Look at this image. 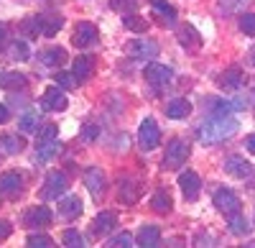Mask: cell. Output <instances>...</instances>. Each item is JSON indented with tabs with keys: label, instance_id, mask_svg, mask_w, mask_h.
Returning <instances> with one entry per match:
<instances>
[{
	"label": "cell",
	"instance_id": "cell-24",
	"mask_svg": "<svg viewBox=\"0 0 255 248\" xmlns=\"http://www.w3.org/2000/svg\"><path fill=\"white\" fill-rule=\"evenodd\" d=\"M74 74H77V79L87 82V79L95 74V59H92V56H79V59H74Z\"/></svg>",
	"mask_w": 255,
	"mask_h": 248
},
{
	"label": "cell",
	"instance_id": "cell-5",
	"mask_svg": "<svg viewBox=\"0 0 255 248\" xmlns=\"http://www.w3.org/2000/svg\"><path fill=\"white\" fill-rule=\"evenodd\" d=\"M212 202H215V208L225 215V218H232V215H238L240 208H243V202L240 197L232 192V190H217L215 197H212Z\"/></svg>",
	"mask_w": 255,
	"mask_h": 248
},
{
	"label": "cell",
	"instance_id": "cell-23",
	"mask_svg": "<svg viewBox=\"0 0 255 248\" xmlns=\"http://www.w3.org/2000/svg\"><path fill=\"white\" fill-rule=\"evenodd\" d=\"M115 223H118V215L115 213H100L95 218V225H92V231L97 236H108L113 228H115Z\"/></svg>",
	"mask_w": 255,
	"mask_h": 248
},
{
	"label": "cell",
	"instance_id": "cell-34",
	"mask_svg": "<svg viewBox=\"0 0 255 248\" xmlns=\"http://www.w3.org/2000/svg\"><path fill=\"white\" fill-rule=\"evenodd\" d=\"M54 79H56V85H59V87H64V90H74V87L79 85V79H77V74H74V72H59Z\"/></svg>",
	"mask_w": 255,
	"mask_h": 248
},
{
	"label": "cell",
	"instance_id": "cell-38",
	"mask_svg": "<svg viewBox=\"0 0 255 248\" xmlns=\"http://www.w3.org/2000/svg\"><path fill=\"white\" fill-rule=\"evenodd\" d=\"M240 31L245 36H253L255 38V13H243L240 15Z\"/></svg>",
	"mask_w": 255,
	"mask_h": 248
},
{
	"label": "cell",
	"instance_id": "cell-28",
	"mask_svg": "<svg viewBox=\"0 0 255 248\" xmlns=\"http://www.w3.org/2000/svg\"><path fill=\"white\" fill-rule=\"evenodd\" d=\"M38 120H41V115H38L36 110H28V113L20 115V120H18V128L23 131V133H31V131H36V128H38Z\"/></svg>",
	"mask_w": 255,
	"mask_h": 248
},
{
	"label": "cell",
	"instance_id": "cell-25",
	"mask_svg": "<svg viewBox=\"0 0 255 248\" xmlns=\"http://www.w3.org/2000/svg\"><path fill=\"white\" fill-rule=\"evenodd\" d=\"M26 85V77L20 72H0V87L3 90H20Z\"/></svg>",
	"mask_w": 255,
	"mask_h": 248
},
{
	"label": "cell",
	"instance_id": "cell-21",
	"mask_svg": "<svg viewBox=\"0 0 255 248\" xmlns=\"http://www.w3.org/2000/svg\"><path fill=\"white\" fill-rule=\"evenodd\" d=\"M171 195H168L166 190H156L151 195V210L158 213V215H166V213H171Z\"/></svg>",
	"mask_w": 255,
	"mask_h": 248
},
{
	"label": "cell",
	"instance_id": "cell-43",
	"mask_svg": "<svg viewBox=\"0 0 255 248\" xmlns=\"http://www.w3.org/2000/svg\"><path fill=\"white\" fill-rule=\"evenodd\" d=\"M97 136H100V128L95 126V123H90V126L82 128V141H95Z\"/></svg>",
	"mask_w": 255,
	"mask_h": 248
},
{
	"label": "cell",
	"instance_id": "cell-29",
	"mask_svg": "<svg viewBox=\"0 0 255 248\" xmlns=\"http://www.w3.org/2000/svg\"><path fill=\"white\" fill-rule=\"evenodd\" d=\"M20 149H23V141H20L18 136H0V151L3 154H18Z\"/></svg>",
	"mask_w": 255,
	"mask_h": 248
},
{
	"label": "cell",
	"instance_id": "cell-19",
	"mask_svg": "<svg viewBox=\"0 0 255 248\" xmlns=\"http://www.w3.org/2000/svg\"><path fill=\"white\" fill-rule=\"evenodd\" d=\"M23 187V177L18 172H3L0 174V195H15Z\"/></svg>",
	"mask_w": 255,
	"mask_h": 248
},
{
	"label": "cell",
	"instance_id": "cell-7",
	"mask_svg": "<svg viewBox=\"0 0 255 248\" xmlns=\"http://www.w3.org/2000/svg\"><path fill=\"white\" fill-rule=\"evenodd\" d=\"M97 38H100L97 26H92V23L84 20V23H77V28L72 33V44L79 46V49H87V46H95L97 44Z\"/></svg>",
	"mask_w": 255,
	"mask_h": 248
},
{
	"label": "cell",
	"instance_id": "cell-48",
	"mask_svg": "<svg viewBox=\"0 0 255 248\" xmlns=\"http://www.w3.org/2000/svg\"><path fill=\"white\" fill-rule=\"evenodd\" d=\"M3 44H5V28L0 26V49H3Z\"/></svg>",
	"mask_w": 255,
	"mask_h": 248
},
{
	"label": "cell",
	"instance_id": "cell-15",
	"mask_svg": "<svg viewBox=\"0 0 255 248\" xmlns=\"http://www.w3.org/2000/svg\"><path fill=\"white\" fill-rule=\"evenodd\" d=\"M225 172H227L230 177H235V179H245V177L250 174V164H248L243 156L232 154V156L225 159Z\"/></svg>",
	"mask_w": 255,
	"mask_h": 248
},
{
	"label": "cell",
	"instance_id": "cell-44",
	"mask_svg": "<svg viewBox=\"0 0 255 248\" xmlns=\"http://www.w3.org/2000/svg\"><path fill=\"white\" fill-rule=\"evenodd\" d=\"M13 233V228H10V223H5V220H0V241H5L8 236Z\"/></svg>",
	"mask_w": 255,
	"mask_h": 248
},
{
	"label": "cell",
	"instance_id": "cell-6",
	"mask_svg": "<svg viewBox=\"0 0 255 248\" xmlns=\"http://www.w3.org/2000/svg\"><path fill=\"white\" fill-rule=\"evenodd\" d=\"M145 79H148V85H153L156 90H163L166 85H171V79H174V72L171 67H166V64H158V61H151V64L145 67Z\"/></svg>",
	"mask_w": 255,
	"mask_h": 248
},
{
	"label": "cell",
	"instance_id": "cell-45",
	"mask_svg": "<svg viewBox=\"0 0 255 248\" xmlns=\"http://www.w3.org/2000/svg\"><path fill=\"white\" fill-rule=\"evenodd\" d=\"M245 146H248L250 154H255V133H250V136L245 138Z\"/></svg>",
	"mask_w": 255,
	"mask_h": 248
},
{
	"label": "cell",
	"instance_id": "cell-27",
	"mask_svg": "<svg viewBox=\"0 0 255 248\" xmlns=\"http://www.w3.org/2000/svg\"><path fill=\"white\" fill-rule=\"evenodd\" d=\"M123 26L128 31H133V33H145L148 31V20H143L135 13H128V15H123Z\"/></svg>",
	"mask_w": 255,
	"mask_h": 248
},
{
	"label": "cell",
	"instance_id": "cell-17",
	"mask_svg": "<svg viewBox=\"0 0 255 248\" xmlns=\"http://www.w3.org/2000/svg\"><path fill=\"white\" fill-rule=\"evenodd\" d=\"M135 241H138L135 246H140V248H153V246L161 243V228L158 225H143V228L138 231Z\"/></svg>",
	"mask_w": 255,
	"mask_h": 248
},
{
	"label": "cell",
	"instance_id": "cell-40",
	"mask_svg": "<svg viewBox=\"0 0 255 248\" xmlns=\"http://www.w3.org/2000/svg\"><path fill=\"white\" fill-rule=\"evenodd\" d=\"M56 133H59V128L54 126V123L44 126V128H41V133H38V146H41V143H51V141H56Z\"/></svg>",
	"mask_w": 255,
	"mask_h": 248
},
{
	"label": "cell",
	"instance_id": "cell-16",
	"mask_svg": "<svg viewBox=\"0 0 255 248\" xmlns=\"http://www.w3.org/2000/svg\"><path fill=\"white\" fill-rule=\"evenodd\" d=\"M59 215L64 218V220H77L79 215H82V200L79 197H74V195H69V197H61V202H59Z\"/></svg>",
	"mask_w": 255,
	"mask_h": 248
},
{
	"label": "cell",
	"instance_id": "cell-26",
	"mask_svg": "<svg viewBox=\"0 0 255 248\" xmlns=\"http://www.w3.org/2000/svg\"><path fill=\"white\" fill-rule=\"evenodd\" d=\"M41 61H44L46 67H61L64 61H67V51H64L61 46H51V49H46L44 54H41Z\"/></svg>",
	"mask_w": 255,
	"mask_h": 248
},
{
	"label": "cell",
	"instance_id": "cell-41",
	"mask_svg": "<svg viewBox=\"0 0 255 248\" xmlns=\"http://www.w3.org/2000/svg\"><path fill=\"white\" fill-rule=\"evenodd\" d=\"M26 246H28V248H51L54 241H51L49 236H28Z\"/></svg>",
	"mask_w": 255,
	"mask_h": 248
},
{
	"label": "cell",
	"instance_id": "cell-3",
	"mask_svg": "<svg viewBox=\"0 0 255 248\" xmlns=\"http://www.w3.org/2000/svg\"><path fill=\"white\" fill-rule=\"evenodd\" d=\"M161 143V128L153 118H145L138 128V146L143 151H153L156 146Z\"/></svg>",
	"mask_w": 255,
	"mask_h": 248
},
{
	"label": "cell",
	"instance_id": "cell-10",
	"mask_svg": "<svg viewBox=\"0 0 255 248\" xmlns=\"http://www.w3.org/2000/svg\"><path fill=\"white\" fill-rule=\"evenodd\" d=\"M41 105H44L46 110H51V113H61V110L69 108V100H67V95L61 92V87L56 85V87H49V90L44 92V97H41Z\"/></svg>",
	"mask_w": 255,
	"mask_h": 248
},
{
	"label": "cell",
	"instance_id": "cell-36",
	"mask_svg": "<svg viewBox=\"0 0 255 248\" xmlns=\"http://www.w3.org/2000/svg\"><path fill=\"white\" fill-rule=\"evenodd\" d=\"M10 59H15V61H26L28 59V44L26 41H13L10 44Z\"/></svg>",
	"mask_w": 255,
	"mask_h": 248
},
{
	"label": "cell",
	"instance_id": "cell-18",
	"mask_svg": "<svg viewBox=\"0 0 255 248\" xmlns=\"http://www.w3.org/2000/svg\"><path fill=\"white\" fill-rule=\"evenodd\" d=\"M179 44L184 49H191V51H197L202 46V36L199 31L191 26V23H184V28H179Z\"/></svg>",
	"mask_w": 255,
	"mask_h": 248
},
{
	"label": "cell",
	"instance_id": "cell-35",
	"mask_svg": "<svg viewBox=\"0 0 255 248\" xmlns=\"http://www.w3.org/2000/svg\"><path fill=\"white\" fill-rule=\"evenodd\" d=\"M248 231H250V225H248V220H245L240 213L230 218V233H235V236H245Z\"/></svg>",
	"mask_w": 255,
	"mask_h": 248
},
{
	"label": "cell",
	"instance_id": "cell-37",
	"mask_svg": "<svg viewBox=\"0 0 255 248\" xmlns=\"http://www.w3.org/2000/svg\"><path fill=\"white\" fill-rule=\"evenodd\" d=\"M56 156V141H51V143H41L38 146V154H36V161H51Z\"/></svg>",
	"mask_w": 255,
	"mask_h": 248
},
{
	"label": "cell",
	"instance_id": "cell-2",
	"mask_svg": "<svg viewBox=\"0 0 255 248\" xmlns=\"http://www.w3.org/2000/svg\"><path fill=\"white\" fill-rule=\"evenodd\" d=\"M69 187V179L67 174H64L61 169H54L46 174V184H44V190H41V200H61V195L67 192Z\"/></svg>",
	"mask_w": 255,
	"mask_h": 248
},
{
	"label": "cell",
	"instance_id": "cell-12",
	"mask_svg": "<svg viewBox=\"0 0 255 248\" xmlns=\"http://www.w3.org/2000/svg\"><path fill=\"white\" fill-rule=\"evenodd\" d=\"M51 223V210L46 208V205H36V208L26 210L23 215V225L26 228H44V225Z\"/></svg>",
	"mask_w": 255,
	"mask_h": 248
},
{
	"label": "cell",
	"instance_id": "cell-14",
	"mask_svg": "<svg viewBox=\"0 0 255 248\" xmlns=\"http://www.w3.org/2000/svg\"><path fill=\"white\" fill-rule=\"evenodd\" d=\"M140 192H143V184H140V182H135V179H125V182H120V192H118V197H120L123 205H135V202L140 200Z\"/></svg>",
	"mask_w": 255,
	"mask_h": 248
},
{
	"label": "cell",
	"instance_id": "cell-13",
	"mask_svg": "<svg viewBox=\"0 0 255 248\" xmlns=\"http://www.w3.org/2000/svg\"><path fill=\"white\" fill-rule=\"evenodd\" d=\"M243 82H245V74H243L240 67H230V69H225V72L217 77V85H220L222 90H240Z\"/></svg>",
	"mask_w": 255,
	"mask_h": 248
},
{
	"label": "cell",
	"instance_id": "cell-4",
	"mask_svg": "<svg viewBox=\"0 0 255 248\" xmlns=\"http://www.w3.org/2000/svg\"><path fill=\"white\" fill-rule=\"evenodd\" d=\"M186 159H189V143H186V141H181V138H174V141L166 146V154H163V167H166V169H179Z\"/></svg>",
	"mask_w": 255,
	"mask_h": 248
},
{
	"label": "cell",
	"instance_id": "cell-20",
	"mask_svg": "<svg viewBox=\"0 0 255 248\" xmlns=\"http://www.w3.org/2000/svg\"><path fill=\"white\" fill-rule=\"evenodd\" d=\"M151 8L161 18V23H166V26H174L176 23V10L168 5V0H151Z\"/></svg>",
	"mask_w": 255,
	"mask_h": 248
},
{
	"label": "cell",
	"instance_id": "cell-30",
	"mask_svg": "<svg viewBox=\"0 0 255 248\" xmlns=\"http://www.w3.org/2000/svg\"><path fill=\"white\" fill-rule=\"evenodd\" d=\"M41 23H44V36H56V31L64 23V18L61 15H41Z\"/></svg>",
	"mask_w": 255,
	"mask_h": 248
},
{
	"label": "cell",
	"instance_id": "cell-11",
	"mask_svg": "<svg viewBox=\"0 0 255 248\" xmlns=\"http://www.w3.org/2000/svg\"><path fill=\"white\" fill-rule=\"evenodd\" d=\"M82 179H84V187L90 190V195H92L95 200H100V197L105 195V174H102V169H97V167L84 169Z\"/></svg>",
	"mask_w": 255,
	"mask_h": 248
},
{
	"label": "cell",
	"instance_id": "cell-42",
	"mask_svg": "<svg viewBox=\"0 0 255 248\" xmlns=\"http://www.w3.org/2000/svg\"><path fill=\"white\" fill-rule=\"evenodd\" d=\"M245 3H248V0H220V8L227 10V13H235V10H240Z\"/></svg>",
	"mask_w": 255,
	"mask_h": 248
},
{
	"label": "cell",
	"instance_id": "cell-22",
	"mask_svg": "<svg viewBox=\"0 0 255 248\" xmlns=\"http://www.w3.org/2000/svg\"><path fill=\"white\" fill-rule=\"evenodd\" d=\"M189 113H191V102H189V100H181V97L171 100V102L166 105V115L174 118V120H184Z\"/></svg>",
	"mask_w": 255,
	"mask_h": 248
},
{
	"label": "cell",
	"instance_id": "cell-39",
	"mask_svg": "<svg viewBox=\"0 0 255 248\" xmlns=\"http://www.w3.org/2000/svg\"><path fill=\"white\" fill-rule=\"evenodd\" d=\"M108 246H110V248H130V246H135V243H133V236H130V233H118V236L110 238Z\"/></svg>",
	"mask_w": 255,
	"mask_h": 248
},
{
	"label": "cell",
	"instance_id": "cell-33",
	"mask_svg": "<svg viewBox=\"0 0 255 248\" xmlns=\"http://www.w3.org/2000/svg\"><path fill=\"white\" fill-rule=\"evenodd\" d=\"M61 243H64V246H69V248H82V246H87V243H84V238H82V233H77L74 228L64 231V236H61Z\"/></svg>",
	"mask_w": 255,
	"mask_h": 248
},
{
	"label": "cell",
	"instance_id": "cell-31",
	"mask_svg": "<svg viewBox=\"0 0 255 248\" xmlns=\"http://www.w3.org/2000/svg\"><path fill=\"white\" fill-rule=\"evenodd\" d=\"M110 8L120 15H128L138 10V0H110Z\"/></svg>",
	"mask_w": 255,
	"mask_h": 248
},
{
	"label": "cell",
	"instance_id": "cell-46",
	"mask_svg": "<svg viewBox=\"0 0 255 248\" xmlns=\"http://www.w3.org/2000/svg\"><path fill=\"white\" fill-rule=\"evenodd\" d=\"M3 123H8V108L0 105V126H3Z\"/></svg>",
	"mask_w": 255,
	"mask_h": 248
},
{
	"label": "cell",
	"instance_id": "cell-47",
	"mask_svg": "<svg viewBox=\"0 0 255 248\" xmlns=\"http://www.w3.org/2000/svg\"><path fill=\"white\" fill-rule=\"evenodd\" d=\"M248 61H250V64H253V67H255V46H253V49H250V51H248Z\"/></svg>",
	"mask_w": 255,
	"mask_h": 248
},
{
	"label": "cell",
	"instance_id": "cell-49",
	"mask_svg": "<svg viewBox=\"0 0 255 248\" xmlns=\"http://www.w3.org/2000/svg\"><path fill=\"white\" fill-rule=\"evenodd\" d=\"M248 246H253V248H255V241H253V243H248Z\"/></svg>",
	"mask_w": 255,
	"mask_h": 248
},
{
	"label": "cell",
	"instance_id": "cell-8",
	"mask_svg": "<svg viewBox=\"0 0 255 248\" xmlns=\"http://www.w3.org/2000/svg\"><path fill=\"white\" fill-rule=\"evenodd\" d=\"M179 187H181L184 200L194 202V200L199 197V192H202V179H199L197 172H181V177H179Z\"/></svg>",
	"mask_w": 255,
	"mask_h": 248
},
{
	"label": "cell",
	"instance_id": "cell-32",
	"mask_svg": "<svg viewBox=\"0 0 255 248\" xmlns=\"http://www.w3.org/2000/svg\"><path fill=\"white\" fill-rule=\"evenodd\" d=\"M20 31H23L26 36H38V33H44V23H41V15H33L28 18L23 26H20Z\"/></svg>",
	"mask_w": 255,
	"mask_h": 248
},
{
	"label": "cell",
	"instance_id": "cell-9",
	"mask_svg": "<svg viewBox=\"0 0 255 248\" xmlns=\"http://www.w3.org/2000/svg\"><path fill=\"white\" fill-rule=\"evenodd\" d=\"M128 54L133 59H156L158 44H153L151 38H133L130 44H128Z\"/></svg>",
	"mask_w": 255,
	"mask_h": 248
},
{
	"label": "cell",
	"instance_id": "cell-1",
	"mask_svg": "<svg viewBox=\"0 0 255 248\" xmlns=\"http://www.w3.org/2000/svg\"><path fill=\"white\" fill-rule=\"evenodd\" d=\"M238 128H240V123L232 118V113L230 115H215V113H212V118L202 123L197 133H199V141L202 143L215 146V143H220V141H225L230 136H235Z\"/></svg>",
	"mask_w": 255,
	"mask_h": 248
}]
</instances>
